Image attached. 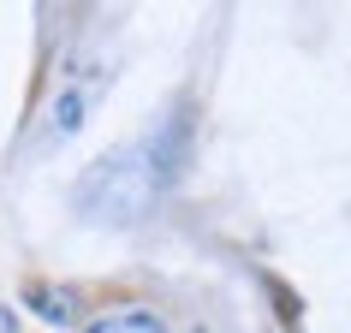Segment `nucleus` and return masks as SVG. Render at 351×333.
Here are the masks:
<instances>
[{"label":"nucleus","instance_id":"7ed1b4c3","mask_svg":"<svg viewBox=\"0 0 351 333\" xmlns=\"http://www.w3.org/2000/svg\"><path fill=\"white\" fill-rule=\"evenodd\" d=\"M0 333H19V321H12V315H6V310H0Z\"/></svg>","mask_w":351,"mask_h":333},{"label":"nucleus","instance_id":"f257e3e1","mask_svg":"<svg viewBox=\"0 0 351 333\" xmlns=\"http://www.w3.org/2000/svg\"><path fill=\"white\" fill-rule=\"evenodd\" d=\"M84 333H161V321L149 310H108L101 321H90Z\"/></svg>","mask_w":351,"mask_h":333},{"label":"nucleus","instance_id":"f03ea898","mask_svg":"<svg viewBox=\"0 0 351 333\" xmlns=\"http://www.w3.org/2000/svg\"><path fill=\"white\" fill-rule=\"evenodd\" d=\"M30 297L42 304V315H48V321H66V315H72V297L54 292V286H30Z\"/></svg>","mask_w":351,"mask_h":333}]
</instances>
